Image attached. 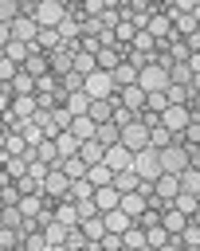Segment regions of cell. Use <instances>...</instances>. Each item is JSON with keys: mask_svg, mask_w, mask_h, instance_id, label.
<instances>
[{"mask_svg": "<svg viewBox=\"0 0 200 251\" xmlns=\"http://www.w3.org/2000/svg\"><path fill=\"white\" fill-rule=\"evenodd\" d=\"M133 173H137V180H157L161 176V161H157V149H137L133 153Z\"/></svg>", "mask_w": 200, "mask_h": 251, "instance_id": "1", "label": "cell"}, {"mask_svg": "<svg viewBox=\"0 0 200 251\" xmlns=\"http://www.w3.org/2000/svg\"><path fill=\"white\" fill-rule=\"evenodd\" d=\"M43 196H51V200H59V204H75V200H71V180H67V173L51 169L47 180H43Z\"/></svg>", "mask_w": 200, "mask_h": 251, "instance_id": "2", "label": "cell"}, {"mask_svg": "<svg viewBox=\"0 0 200 251\" xmlns=\"http://www.w3.org/2000/svg\"><path fill=\"white\" fill-rule=\"evenodd\" d=\"M82 94H86V98H110V94H114V78H110L106 71H90V75L82 78Z\"/></svg>", "mask_w": 200, "mask_h": 251, "instance_id": "3", "label": "cell"}, {"mask_svg": "<svg viewBox=\"0 0 200 251\" xmlns=\"http://www.w3.org/2000/svg\"><path fill=\"white\" fill-rule=\"evenodd\" d=\"M63 16H67V12H63V4H59V0H39L31 20H35L39 27H59V24H63Z\"/></svg>", "mask_w": 200, "mask_h": 251, "instance_id": "4", "label": "cell"}, {"mask_svg": "<svg viewBox=\"0 0 200 251\" xmlns=\"http://www.w3.org/2000/svg\"><path fill=\"white\" fill-rule=\"evenodd\" d=\"M20 71H24V75H31V78H43V75H51V55H47V51L27 47V55H24Z\"/></svg>", "mask_w": 200, "mask_h": 251, "instance_id": "5", "label": "cell"}, {"mask_svg": "<svg viewBox=\"0 0 200 251\" xmlns=\"http://www.w3.org/2000/svg\"><path fill=\"white\" fill-rule=\"evenodd\" d=\"M137 86H141L145 94L165 90V86H169V71H161L157 63H149V67H141V71H137Z\"/></svg>", "mask_w": 200, "mask_h": 251, "instance_id": "6", "label": "cell"}, {"mask_svg": "<svg viewBox=\"0 0 200 251\" xmlns=\"http://www.w3.org/2000/svg\"><path fill=\"white\" fill-rule=\"evenodd\" d=\"M102 165H106L110 173H125V169H133V153H129L125 145H110V149L102 153Z\"/></svg>", "mask_w": 200, "mask_h": 251, "instance_id": "7", "label": "cell"}, {"mask_svg": "<svg viewBox=\"0 0 200 251\" xmlns=\"http://www.w3.org/2000/svg\"><path fill=\"white\" fill-rule=\"evenodd\" d=\"M188 122H200V118H188L184 106H165V110H161V126H165L169 133H180Z\"/></svg>", "mask_w": 200, "mask_h": 251, "instance_id": "8", "label": "cell"}, {"mask_svg": "<svg viewBox=\"0 0 200 251\" xmlns=\"http://www.w3.org/2000/svg\"><path fill=\"white\" fill-rule=\"evenodd\" d=\"M118 145H125L129 153H137V149H145V145H149V129H141V126L133 122V126L118 129Z\"/></svg>", "mask_w": 200, "mask_h": 251, "instance_id": "9", "label": "cell"}, {"mask_svg": "<svg viewBox=\"0 0 200 251\" xmlns=\"http://www.w3.org/2000/svg\"><path fill=\"white\" fill-rule=\"evenodd\" d=\"M35 31H39V24L31 20V16H20V20H12V39L16 43H35Z\"/></svg>", "mask_w": 200, "mask_h": 251, "instance_id": "10", "label": "cell"}, {"mask_svg": "<svg viewBox=\"0 0 200 251\" xmlns=\"http://www.w3.org/2000/svg\"><path fill=\"white\" fill-rule=\"evenodd\" d=\"M173 208H176L180 216H188L192 224H200V196H192V192H176V196H173Z\"/></svg>", "mask_w": 200, "mask_h": 251, "instance_id": "11", "label": "cell"}, {"mask_svg": "<svg viewBox=\"0 0 200 251\" xmlns=\"http://www.w3.org/2000/svg\"><path fill=\"white\" fill-rule=\"evenodd\" d=\"M78 231H82V239H86V243H102V235H106L102 212H98V216H86V220H78Z\"/></svg>", "mask_w": 200, "mask_h": 251, "instance_id": "12", "label": "cell"}, {"mask_svg": "<svg viewBox=\"0 0 200 251\" xmlns=\"http://www.w3.org/2000/svg\"><path fill=\"white\" fill-rule=\"evenodd\" d=\"M110 78H114V90H125V86H137V67H129V63H118V67L110 71Z\"/></svg>", "mask_w": 200, "mask_h": 251, "instance_id": "13", "label": "cell"}, {"mask_svg": "<svg viewBox=\"0 0 200 251\" xmlns=\"http://www.w3.org/2000/svg\"><path fill=\"white\" fill-rule=\"evenodd\" d=\"M184 224H192V220H188V216H180V212H176L173 204H169V208L161 212V227H165L169 235H180V231H184Z\"/></svg>", "mask_w": 200, "mask_h": 251, "instance_id": "14", "label": "cell"}, {"mask_svg": "<svg viewBox=\"0 0 200 251\" xmlns=\"http://www.w3.org/2000/svg\"><path fill=\"white\" fill-rule=\"evenodd\" d=\"M102 153H106V149H102L94 137H90V141H78V161H82L86 169H90V165H102Z\"/></svg>", "mask_w": 200, "mask_h": 251, "instance_id": "15", "label": "cell"}, {"mask_svg": "<svg viewBox=\"0 0 200 251\" xmlns=\"http://www.w3.org/2000/svg\"><path fill=\"white\" fill-rule=\"evenodd\" d=\"M110 188L122 196V192H137V188H141V180H137V173H133V169H125V173H114Z\"/></svg>", "mask_w": 200, "mask_h": 251, "instance_id": "16", "label": "cell"}, {"mask_svg": "<svg viewBox=\"0 0 200 251\" xmlns=\"http://www.w3.org/2000/svg\"><path fill=\"white\" fill-rule=\"evenodd\" d=\"M12 114H16L20 122L35 118V94H16V98H12Z\"/></svg>", "mask_w": 200, "mask_h": 251, "instance_id": "17", "label": "cell"}, {"mask_svg": "<svg viewBox=\"0 0 200 251\" xmlns=\"http://www.w3.org/2000/svg\"><path fill=\"white\" fill-rule=\"evenodd\" d=\"M110 114H114V106H110L106 98H90V106H86V118H90L94 126H102V122H110Z\"/></svg>", "mask_w": 200, "mask_h": 251, "instance_id": "18", "label": "cell"}, {"mask_svg": "<svg viewBox=\"0 0 200 251\" xmlns=\"http://www.w3.org/2000/svg\"><path fill=\"white\" fill-rule=\"evenodd\" d=\"M55 153H59V161H63V157H78V137H75L71 129H63V133L55 137Z\"/></svg>", "mask_w": 200, "mask_h": 251, "instance_id": "19", "label": "cell"}, {"mask_svg": "<svg viewBox=\"0 0 200 251\" xmlns=\"http://www.w3.org/2000/svg\"><path fill=\"white\" fill-rule=\"evenodd\" d=\"M176 188L200 196V169H180V173H176Z\"/></svg>", "mask_w": 200, "mask_h": 251, "instance_id": "20", "label": "cell"}, {"mask_svg": "<svg viewBox=\"0 0 200 251\" xmlns=\"http://www.w3.org/2000/svg\"><path fill=\"white\" fill-rule=\"evenodd\" d=\"M102 224H106V231H114V235H122V231L129 227V216H125L122 208H110V212H102Z\"/></svg>", "mask_w": 200, "mask_h": 251, "instance_id": "21", "label": "cell"}, {"mask_svg": "<svg viewBox=\"0 0 200 251\" xmlns=\"http://www.w3.org/2000/svg\"><path fill=\"white\" fill-rule=\"evenodd\" d=\"M129 224H133V227H141V231H149V227H161V208H149V204H145V208H141V212H137Z\"/></svg>", "mask_w": 200, "mask_h": 251, "instance_id": "22", "label": "cell"}, {"mask_svg": "<svg viewBox=\"0 0 200 251\" xmlns=\"http://www.w3.org/2000/svg\"><path fill=\"white\" fill-rule=\"evenodd\" d=\"M31 47H35V51H47V55H51V51L59 47V31H55V27H39V31H35V43H31Z\"/></svg>", "mask_w": 200, "mask_h": 251, "instance_id": "23", "label": "cell"}, {"mask_svg": "<svg viewBox=\"0 0 200 251\" xmlns=\"http://www.w3.org/2000/svg\"><path fill=\"white\" fill-rule=\"evenodd\" d=\"M71 59H75L71 51H63V47H55V51H51V75H55V78H63V75H71Z\"/></svg>", "mask_w": 200, "mask_h": 251, "instance_id": "24", "label": "cell"}, {"mask_svg": "<svg viewBox=\"0 0 200 251\" xmlns=\"http://www.w3.org/2000/svg\"><path fill=\"white\" fill-rule=\"evenodd\" d=\"M118 208H122V212L133 220V216L145 208V196H141V192H122V196H118Z\"/></svg>", "mask_w": 200, "mask_h": 251, "instance_id": "25", "label": "cell"}, {"mask_svg": "<svg viewBox=\"0 0 200 251\" xmlns=\"http://www.w3.org/2000/svg\"><path fill=\"white\" fill-rule=\"evenodd\" d=\"M43 239H47V247H63V243H67V227H63L59 220H47V224H43Z\"/></svg>", "mask_w": 200, "mask_h": 251, "instance_id": "26", "label": "cell"}, {"mask_svg": "<svg viewBox=\"0 0 200 251\" xmlns=\"http://www.w3.org/2000/svg\"><path fill=\"white\" fill-rule=\"evenodd\" d=\"M94 141H98L102 149L118 145V126H114V122H102V126H94Z\"/></svg>", "mask_w": 200, "mask_h": 251, "instance_id": "27", "label": "cell"}, {"mask_svg": "<svg viewBox=\"0 0 200 251\" xmlns=\"http://www.w3.org/2000/svg\"><path fill=\"white\" fill-rule=\"evenodd\" d=\"M90 200H94V208H98V212H110V208H118V192H114L110 184H106V188H94V196H90Z\"/></svg>", "mask_w": 200, "mask_h": 251, "instance_id": "28", "label": "cell"}, {"mask_svg": "<svg viewBox=\"0 0 200 251\" xmlns=\"http://www.w3.org/2000/svg\"><path fill=\"white\" fill-rule=\"evenodd\" d=\"M118 63H122V55H118L114 47H102V51L94 55V67H98V71H106V75H110V71H114Z\"/></svg>", "mask_w": 200, "mask_h": 251, "instance_id": "29", "label": "cell"}, {"mask_svg": "<svg viewBox=\"0 0 200 251\" xmlns=\"http://www.w3.org/2000/svg\"><path fill=\"white\" fill-rule=\"evenodd\" d=\"M86 106H90V98H86L82 90H78V94H67V98H63V110H67L71 118H78V114H86Z\"/></svg>", "mask_w": 200, "mask_h": 251, "instance_id": "30", "label": "cell"}, {"mask_svg": "<svg viewBox=\"0 0 200 251\" xmlns=\"http://www.w3.org/2000/svg\"><path fill=\"white\" fill-rule=\"evenodd\" d=\"M71 133H75L78 141H90V137H94V122H90L86 114H78V118H71Z\"/></svg>", "mask_w": 200, "mask_h": 251, "instance_id": "31", "label": "cell"}, {"mask_svg": "<svg viewBox=\"0 0 200 251\" xmlns=\"http://www.w3.org/2000/svg\"><path fill=\"white\" fill-rule=\"evenodd\" d=\"M20 176H27V161H24V157H8V161H4V180L16 184Z\"/></svg>", "mask_w": 200, "mask_h": 251, "instance_id": "32", "label": "cell"}, {"mask_svg": "<svg viewBox=\"0 0 200 251\" xmlns=\"http://www.w3.org/2000/svg\"><path fill=\"white\" fill-rule=\"evenodd\" d=\"M55 169H59V173H67V180H78V176H86V165H82L78 157H63Z\"/></svg>", "mask_w": 200, "mask_h": 251, "instance_id": "33", "label": "cell"}, {"mask_svg": "<svg viewBox=\"0 0 200 251\" xmlns=\"http://www.w3.org/2000/svg\"><path fill=\"white\" fill-rule=\"evenodd\" d=\"M39 196H43V192H27V196H20V200H16V208H20V216H24V220L39 216Z\"/></svg>", "mask_w": 200, "mask_h": 251, "instance_id": "34", "label": "cell"}, {"mask_svg": "<svg viewBox=\"0 0 200 251\" xmlns=\"http://www.w3.org/2000/svg\"><path fill=\"white\" fill-rule=\"evenodd\" d=\"M20 137H24V145H27V149H35V145L43 141V129L35 126V118H27V122H24V129H20Z\"/></svg>", "mask_w": 200, "mask_h": 251, "instance_id": "35", "label": "cell"}, {"mask_svg": "<svg viewBox=\"0 0 200 251\" xmlns=\"http://www.w3.org/2000/svg\"><path fill=\"white\" fill-rule=\"evenodd\" d=\"M86 180H90L94 188H106V184L114 180V173H110L106 165H90V169H86Z\"/></svg>", "mask_w": 200, "mask_h": 251, "instance_id": "36", "label": "cell"}, {"mask_svg": "<svg viewBox=\"0 0 200 251\" xmlns=\"http://www.w3.org/2000/svg\"><path fill=\"white\" fill-rule=\"evenodd\" d=\"M16 251H47L43 231H27V235H20V247H16Z\"/></svg>", "mask_w": 200, "mask_h": 251, "instance_id": "37", "label": "cell"}, {"mask_svg": "<svg viewBox=\"0 0 200 251\" xmlns=\"http://www.w3.org/2000/svg\"><path fill=\"white\" fill-rule=\"evenodd\" d=\"M55 220H59L67 231H71V227H78V212H75V204H59V208H55Z\"/></svg>", "mask_w": 200, "mask_h": 251, "instance_id": "38", "label": "cell"}, {"mask_svg": "<svg viewBox=\"0 0 200 251\" xmlns=\"http://www.w3.org/2000/svg\"><path fill=\"white\" fill-rule=\"evenodd\" d=\"M180 247H200V224H184V231L180 235H173Z\"/></svg>", "mask_w": 200, "mask_h": 251, "instance_id": "39", "label": "cell"}, {"mask_svg": "<svg viewBox=\"0 0 200 251\" xmlns=\"http://www.w3.org/2000/svg\"><path fill=\"white\" fill-rule=\"evenodd\" d=\"M90 196H94V184H90L86 176L71 180V200H90Z\"/></svg>", "mask_w": 200, "mask_h": 251, "instance_id": "40", "label": "cell"}, {"mask_svg": "<svg viewBox=\"0 0 200 251\" xmlns=\"http://www.w3.org/2000/svg\"><path fill=\"white\" fill-rule=\"evenodd\" d=\"M165 145H173V133H169L165 126H157V129H149V149H165Z\"/></svg>", "mask_w": 200, "mask_h": 251, "instance_id": "41", "label": "cell"}, {"mask_svg": "<svg viewBox=\"0 0 200 251\" xmlns=\"http://www.w3.org/2000/svg\"><path fill=\"white\" fill-rule=\"evenodd\" d=\"M20 220H24V216H20L16 204H4V208H0V227H20Z\"/></svg>", "mask_w": 200, "mask_h": 251, "instance_id": "42", "label": "cell"}, {"mask_svg": "<svg viewBox=\"0 0 200 251\" xmlns=\"http://www.w3.org/2000/svg\"><path fill=\"white\" fill-rule=\"evenodd\" d=\"M12 90H16V94H35V78H31V75H24V71H20V75H16V78H12Z\"/></svg>", "mask_w": 200, "mask_h": 251, "instance_id": "43", "label": "cell"}, {"mask_svg": "<svg viewBox=\"0 0 200 251\" xmlns=\"http://www.w3.org/2000/svg\"><path fill=\"white\" fill-rule=\"evenodd\" d=\"M110 122H114L118 129H125V126H133V122H137V114H133V110H122V106H114V114H110Z\"/></svg>", "mask_w": 200, "mask_h": 251, "instance_id": "44", "label": "cell"}, {"mask_svg": "<svg viewBox=\"0 0 200 251\" xmlns=\"http://www.w3.org/2000/svg\"><path fill=\"white\" fill-rule=\"evenodd\" d=\"M137 126H141V129H157V126H161V114L141 106V110H137Z\"/></svg>", "mask_w": 200, "mask_h": 251, "instance_id": "45", "label": "cell"}, {"mask_svg": "<svg viewBox=\"0 0 200 251\" xmlns=\"http://www.w3.org/2000/svg\"><path fill=\"white\" fill-rule=\"evenodd\" d=\"M4 153H8V157H24V153H27V145H24V137H20V133H12V137H4Z\"/></svg>", "mask_w": 200, "mask_h": 251, "instance_id": "46", "label": "cell"}, {"mask_svg": "<svg viewBox=\"0 0 200 251\" xmlns=\"http://www.w3.org/2000/svg\"><path fill=\"white\" fill-rule=\"evenodd\" d=\"M47 173H51V165H43V161H27V176L43 188V180H47Z\"/></svg>", "mask_w": 200, "mask_h": 251, "instance_id": "47", "label": "cell"}, {"mask_svg": "<svg viewBox=\"0 0 200 251\" xmlns=\"http://www.w3.org/2000/svg\"><path fill=\"white\" fill-rule=\"evenodd\" d=\"M20 20V0H0V24Z\"/></svg>", "mask_w": 200, "mask_h": 251, "instance_id": "48", "label": "cell"}, {"mask_svg": "<svg viewBox=\"0 0 200 251\" xmlns=\"http://www.w3.org/2000/svg\"><path fill=\"white\" fill-rule=\"evenodd\" d=\"M16 75H20V63H12V59L0 51V82H12Z\"/></svg>", "mask_w": 200, "mask_h": 251, "instance_id": "49", "label": "cell"}, {"mask_svg": "<svg viewBox=\"0 0 200 251\" xmlns=\"http://www.w3.org/2000/svg\"><path fill=\"white\" fill-rule=\"evenodd\" d=\"M0 247L16 251V247H20V227H0Z\"/></svg>", "mask_w": 200, "mask_h": 251, "instance_id": "50", "label": "cell"}, {"mask_svg": "<svg viewBox=\"0 0 200 251\" xmlns=\"http://www.w3.org/2000/svg\"><path fill=\"white\" fill-rule=\"evenodd\" d=\"M4 55H8L12 63H24V55H27V43H16V39H12V43L4 47Z\"/></svg>", "mask_w": 200, "mask_h": 251, "instance_id": "51", "label": "cell"}, {"mask_svg": "<svg viewBox=\"0 0 200 251\" xmlns=\"http://www.w3.org/2000/svg\"><path fill=\"white\" fill-rule=\"evenodd\" d=\"M51 90H59V78H55V75H43V78H35V94H51Z\"/></svg>", "mask_w": 200, "mask_h": 251, "instance_id": "52", "label": "cell"}, {"mask_svg": "<svg viewBox=\"0 0 200 251\" xmlns=\"http://www.w3.org/2000/svg\"><path fill=\"white\" fill-rule=\"evenodd\" d=\"M165 239H169V231H165V227H149V231H145V247H161Z\"/></svg>", "mask_w": 200, "mask_h": 251, "instance_id": "53", "label": "cell"}, {"mask_svg": "<svg viewBox=\"0 0 200 251\" xmlns=\"http://www.w3.org/2000/svg\"><path fill=\"white\" fill-rule=\"evenodd\" d=\"M63 247H67V251H82V247H86L82 231H78V227H71V231H67V243H63Z\"/></svg>", "mask_w": 200, "mask_h": 251, "instance_id": "54", "label": "cell"}, {"mask_svg": "<svg viewBox=\"0 0 200 251\" xmlns=\"http://www.w3.org/2000/svg\"><path fill=\"white\" fill-rule=\"evenodd\" d=\"M12 98H16L12 82H0V114H8V110H12Z\"/></svg>", "mask_w": 200, "mask_h": 251, "instance_id": "55", "label": "cell"}, {"mask_svg": "<svg viewBox=\"0 0 200 251\" xmlns=\"http://www.w3.org/2000/svg\"><path fill=\"white\" fill-rule=\"evenodd\" d=\"M51 122H55L59 129H71V114H67L63 106H55V110H51Z\"/></svg>", "mask_w": 200, "mask_h": 251, "instance_id": "56", "label": "cell"}, {"mask_svg": "<svg viewBox=\"0 0 200 251\" xmlns=\"http://www.w3.org/2000/svg\"><path fill=\"white\" fill-rule=\"evenodd\" d=\"M75 212H78V220H86V216H98L94 200H75Z\"/></svg>", "mask_w": 200, "mask_h": 251, "instance_id": "57", "label": "cell"}, {"mask_svg": "<svg viewBox=\"0 0 200 251\" xmlns=\"http://www.w3.org/2000/svg\"><path fill=\"white\" fill-rule=\"evenodd\" d=\"M98 247H102V251H122V235H114V231H106Z\"/></svg>", "mask_w": 200, "mask_h": 251, "instance_id": "58", "label": "cell"}, {"mask_svg": "<svg viewBox=\"0 0 200 251\" xmlns=\"http://www.w3.org/2000/svg\"><path fill=\"white\" fill-rule=\"evenodd\" d=\"M12 43V24H0V51Z\"/></svg>", "mask_w": 200, "mask_h": 251, "instance_id": "59", "label": "cell"}, {"mask_svg": "<svg viewBox=\"0 0 200 251\" xmlns=\"http://www.w3.org/2000/svg\"><path fill=\"white\" fill-rule=\"evenodd\" d=\"M82 251H94V243H86V247H82Z\"/></svg>", "mask_w": 200, "mask_h": 251, "instance_id": "60", "label": "cell"}, {"mask_svg": "<svg viewBox=\"0 0 200 251\" xmlns=\"http://www.w3.org/2000/svg\"><path fill=\"white\" fill-rule=\"evenodd\" d=\"M184 251H200V247H184Z\"/></svg>", "mask_w": 200, "mask_h": 251, "instance_id": "61", "label": "cell"}, {"mask_svg": "<svg viewBox=\"0 0 200 251\" xmlns=\"http://www.w3.org/2000/svg\"><path fill=\"white\" fill-rule=\"evenodd\" d=\"M122 251H129V247H122Z\"/></svg>", "mask_w": 200, "mask_h": 251, "instance_id": "62", "label": "cell"}, {"mask_svg": "<svg viewBox=\"0 0 200 251\" xmlns=\"http://www.w3.org/2000/svg\"><path fill=\"white\" fill-rule=\"evenodd\" d=\"M0 251H8V247H0Z\"/></svg>", "mask_w": 200, "mask_h": 251, "instance_id": "63", "label": "cell"}]
</instances>
